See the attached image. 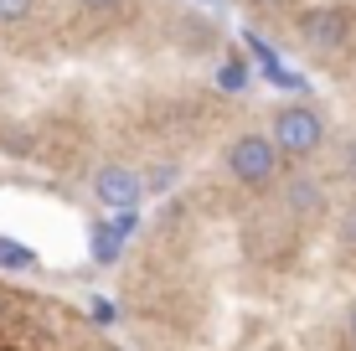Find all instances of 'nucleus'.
<instances>
[{"label":"nucleus","instance_id":"nucleus-8","mask_svg":"<svg viewBox=\"0 0 356 351\" xmlns=\"http://www.w3.org/2000/svg\"><path fill=\"white\" fill-rule=\"evenodd\" d=\"M0 269H16V274H31L36 269V253L26 243H16V238L0 233Z\"/></svg>","mask_w":356,"mask_h":351},{"label":"nucleus","instance_id":"nucleus-6","mask_svg":"<svg viewBox=\"0 0 356 351\" xmlns=\"http://www.w3.org/2000/svg\"><path fill=\"white\" fill-rule=\"evenodd\" d=\"M181 181V165L176 161H155L150 171H140V186H145V197H165L170 186Z\"/></svg>","mask_w":356,"mask_h":351},{"label":"nucleus","instance_id":"nucleus-15","mask_svg":"<svg viewBox=\"0 0 356 351\" xmlns=\"http://www.w3.org/2000/svg\"><path fill=\"white\" fill-rule=\"evenodd\" d=\"M0 325H6V300H0Z\"/></svg>","mask_w":356,"mask_h":351},{"label":"nucleus","instance_id":"nucleus-11","mask_svg":"<svg viewBox=\"0 0 356 351\" xmlns=\"http://www.w3.org/2000/svg\"><path fill=\"white\" fill-rule=\"evenodd\" d=\"M248 67H243V63H222V67H217V88H222V93H243V88H248Z\"/></svg>","mask_w":356,"mask_h":351},{"label":"nucleus","instance_id":"nucleus-13","mask_svg":"<svg viewBox=\"0 0 356 351\" xmlns=\"http://www.w3.org/2000/svg\"><path fill=\"white\" fill-rule=\"evenodd\" d=\"M78 6H83V10H119L124 0H78Z\"/></svg>","mask_w":356,"mask_h":351},{"label":"nucleus","instance_id":"nucleus-4","mask_svg":"<svg viewBox=\"0 0 356 351\" xmlns=\"http://www.w3.org/2000/svg\"><path fill=\"white\" fill-rule=\"evenodd\" d=\"M274 191H279V207L289 217H300V222H321L330 212V186L315 171H279Z\"/></svg>","mask_w":356,"mask_h":351},{"label":"nucleus","instance_id":"nucleus-16","mask_svg":"<svg viewBox=\"0 0 356 351\" xmlns=\"http://www.w3.org/2000/svg\"><path fill=\"white\" fill-rule=\"evenodd\" d=\"M253 6H274V0H253Z\"/></svg>","mask_w":356,"mask_h":351},{"label":"nucleus","instance_id":"nucleus-7","mask_svg":"<svg viewBox=\"0 0 356 351\" xmlns=\"http://www.w3.org/2000/svg\"><path fill=\"white\" fill-rule=\"evenodd\" d=\"M88 233H93V259L104 263V269H108V263H119V253H124V238H119L108 222H93Z\"/></svg>","mask_w":356,"mask_h":351},{"label":"nucleus","instance_id":"nucleus-14","mask_svg":"<svg viewBox=\"0 0 356 351\" xmlns=\"http://www.w3.org/2000/svg\"><path fill=\"white\" fill-rule=\"evenodd\" d=\"M346 336L356 341V305H351V316H346Z\"/></svg>","mask_w":356,"mask_h":351},{"label":"nucleus","instance_id":"nucleus-1","mask_svg":"<svg viewBox=\"0 0 356 351\" xmlns=\"http://www.w3.org/2000/svg\"><path fill=\"white\" fill-rule=\"evenodd\" d=\"M268 140H274V150H279V161H310V155H321L325 150V140H330V129H325V114L315 104H300V99H289V104H279L274 114H268V129H264Z\"/></svg>","mask_w":356,"mask_h":351},{"label":"nucleus","instance_id":"nucleus-9","mask_svg":"<svg viewBox=\"0 0 356 351\" xmlns=\"http://www.w3.org/2000/svg\"><path fill=\"white\" fill-rule=\"evenodd\" d=\"M336 181H346V186L356 191V135H346L336 145Z\"/></svg>","mask_w":356,"mask_h":351},{"label":"nucleus","instance_id":"nucleus-3","mask_svg":"<svg viewBox=\"0 0 356 351\" xmlns=\"http://www.w3.org/2000/svg\"><path fill=\"white\" fill-rule=\"evenodd\" d=\"M300 42L310 57H336L351 42V10L346 6H310L300 16Z\"/></svg>","mask_w":356,"mask_h":351},{"label":"nucleus","instance_id":"nucleus-10","mask_svg":"<svg viewBox=\"0 0 356 351\" xmlns=\"http://www.w3.org/2000/svg\"><path fill=\"white\" fill-rule=\"evenodd\" d=\"M36 16V0H0V26H26V21Z\"/></svg>","mask_w":356,"mask_h":351},{"label":"nucleus","instance_id":"nucleus-5","mask_svg":"<svg viewBox=\"0 0 356 351\" xmlns=\"http://www.w3.org/2000/svg\"><path fill=\"white\" fill-rule=\"evenodd\" d=\"M93 197L104 202V207H114V212H129V207H140V197H145V186H140V171L124 161H104L93 171Z\"/></svg>","mask_w":356,"mask_h":351},{"label":"nucleus","instance_id":"nucleus-12","mask_svg":"<svg viewBox=\"0 0 356 351\" xmlns=\"http://www.w3.org/2000/svg\"><path fill=\"white\" fill-rule=\"evenodd\" d=\"M336 238H341V248H351L356 253V197L341 207V217H336Z\"/></svg>","mask_w":356,"mask_h":351},{"label":"nucleus","instance_id":"nucleus-2","mask_svg":"<svg viewBox=\"0 0 356 351\" xmlns=\"http://www.w3.org/2000/svg\"><path fill=\"white\" fill-rule=\"evenodd\" d=\"M222 171L238 181L243 191H253V197H259V191H274V181H279V171H284V161H279L274 140H268L264 129H243V135L227 140Z\"/></svg>","mask_w":356,"mask_h":351}]
</instances>
